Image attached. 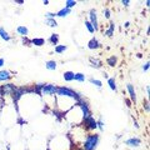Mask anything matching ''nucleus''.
Segmentation results:
<instances>
[{"instance_id": "obj_3", "label": "nucleus", "mask_w": 150, "mask_h": 150, "mask_svg": "<svg viewBox=\"0 0 150 150\" xmlns=\"http://www.w3.org/2000/svg\"><path fill=\"white\" fill-rule=\"evenodd\" d=\"M14 90H15V85H12V84H5V85H3V88H1V93H3V95L12 94Z\"/></svg>"}, {"instance_id": "obj_16", "label": "nucleus", "mask_w": 150, "mask_h": 150, "mask_svg": "<svg viewBox=\"0 0 150 150\" xmlns=\"http://www.w3.org/2000/svg\"><path fill=\"white\" fill-rule=\"evenodd\" d=\"M16 31H18L19 34H21V35H28V29L25 26H18Z\"/></svg>"}, {"instance_id": "obj_5", "label": "nucleus", "mask_w": 150, "mask_h": 150, "mask_svg": "<svg viewBox=\"0 0 150 150\" xmlns=\"http://www.w3.org/2000/svg\"><path fill=\"white\" fill-rule=\"evenodd\" d=\"M41 91L45 94H55L56 93V88L54 85H51V84H46V85H43V89H41Z\"/></svg>"}, {"instance_id": "obj_1", "label": "nucleus", "mask_w": 150, "mask_h": 150, "mask_svg": "<svg viewBox=\"0 0 150 150\" xmlns=\"http://www.w3.org/2000/svg\"><path fill=\"white\" fill-rule=\"evenodd\" d=\"M98 141H99V135H96V134L88 135L86 140H85V144H84V149L94 150L96 148V145H98Z\"/></svg>"}, {"instance_id": "obj_28", "label": "nucleus", "mask_w": 150, "mask_h": 150, "mask_svg": "<svg viewBox=\"0 0 150 150\" xmlns=\"http://www.w3.org/2000/svg\"><path fill=\"white\" fill-rule=\"evenodd\" d=\"M90 83L94 84V85H96V86H101V81L100 80H96V79H90Z\"/></svg>"}, {"instance_id": "obj_6", "label": "nucleus", "mask_w": 150, "mask_h": 150, "mask_svg": "<svg viewBox=\"0 0 150 150\" xmlns=\"http://www.w3.org/2000/svg\"><path fill=\"white\" fill-rule=\"evenodd\" d=\"M90 24L93 25V28L96 30L98 29V20H96V12L94 9L90 10Z\"/></svg>"}, {"instance_id": "obj_9", "label": "nucleus", "mask_w": 150, "mask_h": 150, "mask_svg": "<svg viewBox=\"0 0 150 150\" xmlns=\"http://www.w3.org/2000/svg\"><path fill=\"white\" fill-rule=\"evenodd\" d=\"M8 79H10V73L6 70H1L0 71V81H5Z\"/></svg>"}, {"instance_id": "obj_24", "label": "nucleus", "mask_w": 150, "mask_h": 150, "mask_svg": "<svg viewBox=\"0 0 150 150\" xmlns=\"http://www.w3.org/2000/svg\"><path fill=\"white\" fill-rule=\"evenodd\" d=\"M115 63H116L115 56H111V58H109V59H108V64H109L110 66H114V65H115Z\"/></svg>"}, {"instance_id": "obj_21", "label": "nucleus", "mask_w": 150, "mask_h": 150, "mask_svg": "<svg viewBox=\"0 0 150 150\" xmlns=\"http://www.w3.org/2000/svg\"><path fill=\"white\" fill-rule=\"evenodd\" d=\"M46 24L49 25V26H53V28H54V26H58V23L55 21V19H48V20H46Z\"/></svg>"}, {"instance_id": "obj_11", "label": "nucleus", "mask_w": 150, "mask_h": 150, "mask_svg": "<svg viewBox=\"0 0 150 150\" xmlns=\"http://www.w3.org/2000/svg\"><path fill=\"white\" fill-rule=\"evenodd\" d=\"M128 91H129V94H130L131 100H133V101H135V100H136V95H135L134 88H133V85H131V84H128Z\"/></svg>"}, {"instance_id": "obj_25", "label": "nucleus", "mask_w": 150, "mask_h": 150, "mask_svg": "<svg viewBox=\"0 0 150 150\" xmlns=\"http://www.w3.org/2000/svg\"><path fill=\"white\" fill-rule=\"evenodd\" d=\"M109 85L111 90H116V85H115V80L114 79H109Z\"/></svg>"}, {"instance_id": "obj_29", "label": "nucleus", "mask_w": 150, "mask_h": 150, "mask_svg": "<svg viewBox=\"0 0 150 150\" xmlns=\"http://www.w3.org/2000/svg\"><path fill=\"white\" fill-rule=\"evenodd\" d=\"M149 65H150V64H149V61H148V63H146V64H145V65H144V66H143V70H144V71H146V70L149 69Z\"/></svg>"}, {"instance_id": "obj_33", "label": "nucleus", "mask_w": 150, "mask_h": 150, "mask_svg": "<svg viewBox=\"0 0 150 150\" xmlns=\"http://www.w3.org/2000/svg\"><path fill=\"white\" fill-rule=\"evenodd\" d=\"M123 4H124L125 6H128L129 5V0H123Z\"/></svg>"}, {"instance_id": "obj_22", "label": "nucleus", "mask_w": 150, "mask_h": 150, "mask_svg": "<svg viewBox=\"0 0 150 150\" xmlns=\"http://www.w3.org/2000/svg\"><path fill=\"white\" fill-rule=\"evenodd\" d=\"M114 28H115V25L111 23V24H110V28L106 30V35H108V36H111V35H113V33H114Z\"/></svg>"}, {"instance_id": "obj_14", "label": "nucleus", "mask_w": 150, "mask_h": 150, "mask_svg": "<svg viewBox=\"0 0 150 150\" xmlns=\"http://www.w3.org/2000/svg\"><path fill=\"white\" fill-rule=\"evenodd\" d=\"M64 79L66 81L74 80V73H73V71H66V73L64 74Z\"/></svg>"}, {"instance_id": "obj_31", "label": "nucleus", "mask_w": 150, "mask_h": 150, "mask_svg": "<svg viewBox=\"0 0 150 150\" xmlns=\"http://www.w3.org/2000/svg\"><path fill=\"white\" fill-rule=\"evenodd\" d=\"M144 109H145L146 111H149V103H145V104H144Z\"/></svg>"}, {"instance_id": "obj_17", "label": "nucleus", "mask_w": 150, "mask_h": 150, "mask_svg": "<svg viewBox=\"0 0 150 150\" xmlns=\"http://www.w3.org/2000/svg\"><path fill=\"white\" fill-rule=\"evenodd\" d=\"M49 40H50V43H53L54 45H56L58 41H59V35H58V34H53V35L50 36Z\"/></svg>"}, {"instance_id": "obj_35", "label": "nucleus", "mask_w": 150, "mask_h": 150, "mask_svg": "<svg viewBox=\"0 0 150 150\" xmlns=\"http://www.w3.org/2000/svg\"><path fill=\"white\" fill-rule=\"evenodd\" d=\"M16 3H18V4H23L24 1H23V0H16Z\"/></svg>"}, {"instance_id": "obj_2", "label": "nucleus", "mask_w": 150, "mask_h": 150, "mask_svg": "<svg viewBox=\"0 0 150 150\" xmlns=\"http://www.w3.org/2000/svg\"><path fill=\"white\" fill-rule=\"evenodd\" d=\"M56 93H58V95H61V96H70L76 100H80V94L75 93L69 88H56Z\"/></svg>"}, {"instance_id": "obj_26", "label": "nucleus", "mask_w": 150, "mask_h": 150, "mask_svg": "<svg viewBox=\"0 0 150 150\" xmlns=\"http://www.w3.org/2000/svg\"><path fill=\"white\" fill-rule=\"evenodd\" d=\"M74 5H76V3H75L74 0H68V1H66V6H65V8L70 9V8H73Z\"/></svg>"}, {"instance_id": "obj_13", "label": "nucleus", "mask_w": 150, "mask_h": 150, "mask_svg": "<svg viewBox=\"0 0 150 150\" xmlns=\"http://www.w3.org/2000/svg\"><path fill=\"white\" fill-rule=\"evenodd\" d=\"M69 12H70V9H68V8H64V9H61L60 11L56 14V16H60V18H63V16H66Z\"/></svg>"}, {"instance_id": "obj_34", "label": "nucleus", "mask_w": 150, "mask_h": 150, "mask_svg": "<svg viewBox=\"0 0 150 150\" xmlns=\"http://www.w3.org/2000/svg\"><path fill=\"white\" fill-rule=\"evenodd\" d=\"M4 65V59H0V66H3Z\"/></svg>"}, {"instance_id": "obj_4", "label": "nucleus", "mask_w": 150, "mask_h": 150, "mask_svg": "<svg viewBox=\"0 0 150 150\" xmlns=\"http://www.w3.org/2000/svg\"><path fill=\"white\" fill-rule=\"evenodd\" d=\"M84 123H85V125H88L89 129H96V128H98L96 121H95V119H94L93 116H89V118L84 119Z\"/></svg>"}, {"instance_id": "obj_19", "label": "nucleus", "mask_w": 150, "mask_h": 150, "mask_svg": "<svg viewBox=\"0 0 150 150\" xmlns=\"http://www.w3.org/2000/svg\"><path fill=\"white\" fill-rule=\"evenodd\" d=\"M31 43L34 44V45L41 46V45L44 44V39H34V40H31Z\"/></svg>"}, {"instance_id": "obj_27", "label": "nucleus", "mask_w": 150, "mask_h": 150, "mask_svg": "<svg viewBox=\"0 0 150 150\" xmlns=\"http://www.w3.org/2000/svg\"><path fill=\"white\" fill-rule=\"evenodd\" d=\"M85 25H86V29L89 30V33H94V30H95V29L93 28V25L90 24V21H86V23H85Z\"/></svg>"}, {"instance_id": "obj_7", "label": "nucleus", "mask_w": 150, "mask_h": 150, "mask_svg": "<svg viewBox=\"0 0 150 150\" xmlns=\"http://www.w3.org/2000/svg\"><path fill=\"white\" fill-rule=\"evenodd\" d=\"M79 104H80V108L83 109V113H84V119L89 118V116H91V115H90V111H89V108H88V104H86V103H84V101H80Z\"/></svg>"}, {"instance_id": "obj_10", "label": "nucleus", "mask_w": 150, "mask_h": 150, "mask_svg": "<svg viewBox=\"0 0 150 150\" xmlns=\"http://www.w3.org/2000/svg\"><path fill=\"white\" fill-rule=\"evenodd\" d=\"M88 46H89V49H96V48H99V41H98L95 38H93V39L89 41Z\"/></svg>"}, {"instance_id": "obj_18", "label": "nucleus", "mask_w": 150, "mask_h": 150, "mask_svg": "<svg viewBox=\"0 0 150 150\" xmlns=\"http://www.w3.org/2000/svg\"><path fill=\"white\" fill-rule=\"evenodd\" d=\"M74 80H76V81H84V80H85V76L81 74V73H78V74H74Z\"/></svg>"}, {"instance_id": "obj_15", "label": "nucleus", "mask_w": 150, "mask_h": 150, "mask_svg": "<svg viewBox=\"0 0 150 150\" xmlns=\"http://www.w3.org/2000/svg\"><path fill=\"white\" fill-rule=\"evenodd\" d=\"M46 68L49 69V70H55L56 69V63L53 61V60H50V61L46 63Z\"/></svg>"}, {"instance_id": "obj_12", "label": "nucleus", "mask_w": 150, "mask_h": 150, "mask_svg": "<svg viewBox=\"0 0 150 150\" xmlns=\"http://www.w3.org/2000/svg\"><path fill=\"white\" fill-rule=\"evenodd\" d=\"M0 38H1L3 40H6V41L10 40V36H9V34L4 30V28H0Z\"/></svg>"}, {"instance_id": "obj_8", "label": "nucleus", "mask_w": 150, "mask_h": 150, "mask_svg": "<svg viewBox=\"0 0 150 150\" xmlns=\"http://www.w3.org/2000/svg\"><path fill=\"white\" fill-rule=\"evenodd\" d=\"M126 145H130V146H139L140 145V140L139 139H135V138H131V139H128L125 141Z\"/></svg>"}, {"instance_id": "obj_32", "label": "nucleus", "mask_w": 150, "mask_h": 150, "mask_svg": "<svg viewBox=\"0 0 150 150\" xmlns=\"http://www.w3.org/2000/svg\"><path fill=\"white\" fill-rule=\"evenodd\" d=\"M104 14H105V18H109V16H110V11H109L108 9L105 10V12H104Z\"/></svg>"}, {"instance_id": "obj_23", "label": "nucleus", "mask_w": 150, "mask_h": 150, "mask_svg": "<svg viewBox=\"0 0 150 150\" xmlns=\"http://www.w3.org/2000/svg\"><path fill=\"white\" fill-rule=\"evenodd\" d=\"M65 50H66V46H65V45H59V46L55 48L56 53H63V51H65Z\"/></svg>"}, {"instance_id": "obj_30", "label": "nucleus", "mask_w": 150, "mask_h": 150, "mask_svg": "<svg viewBox=\"0 0 150 150\" xmlns=\"http://www.w3.org/2000/svg\"><path fill=\"white\" fill-rule=\"evenodd\" d=\"M96 125H98V128H100V129L103 130V128H104V125H103V121H98V123H96Z\"/></svg>"}, {"instance_id": "obj_20", "label": "nucleus", "mask_w": 150, "mask_h": 150, "mask_svg": "<svg viewBox=\"0 0 150 150\" xmlns=\"http://www.w3.org/2000/svg\"><path fill=\"white\" fill-rule=\"evenodd\" d=\"M90 63L93 64L94 68H100V66H101V63H100L99 60H95V59H93V58L90 59Z\"/></svg>"}]
</instances>
